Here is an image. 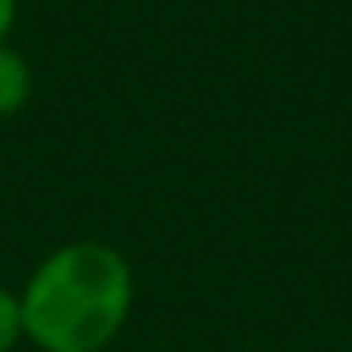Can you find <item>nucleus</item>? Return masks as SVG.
I'll use <instances>...</instances> for the list:
<instances>
[{
	"instance_id": "nucleus-1",
	"label": "nucleus",
	"mask_w": 352,
	"mask_h": 352,
	"mask_svg": "<svg viewBox=\"0 0 352 352\" xmlns=\"http://www.w3.org/2000/svg\"><path fill=\"white\" fill-rule=\"evenodd\" d=\"M16 295L37 352H102L127 328L135 274L123 250L82 238L50 250Z\"/></svg>"
},
{
	"instance_id": "nucleus-2",
	"label": "nucleus",
	"mask_w": 352,
	"mask_h": 352,
	"mask_svg": "<svg viewBox=\"0 0 352 352\" xmlns=\"http://www.w3.org/2000/svg\"><path fill=\"white\" fill-rule=\"evenodd\" d=\"M29 94H33V70H29L25 54L4 41L0 45V119L25 111Z\"/></svg>"
},
{
	"instance_id": "nucleus-3",
	"label": "nucleus",
	"mask_w": 352,
	"mask_h": 352,
	"mask_svg": "<svg viewBox=\"0 0 352 352\" xmlns=\"http://www.w3.org/2000/svg\"><path fill=\"white\" fill-rule=\"evenodd\" d=\"M25 344V316H21V295L0 283V352H12Z\"/></svg>"
},
{
	"instance_id": "nucleus-4",
	"label": "nucleus",
	"mask_w": 352,
	"mask_h": 352,
	"mask_svg": "<svg viewBox=\"0 0 352 352\" xmlns=\"http://www.w3.org/2000/svg\"><path fill=\"white\" fill-rule=\"evenodd\" d=\"M12 25H16V0H0V45L8 41Z\"/></svg>"
}]
</instances>
